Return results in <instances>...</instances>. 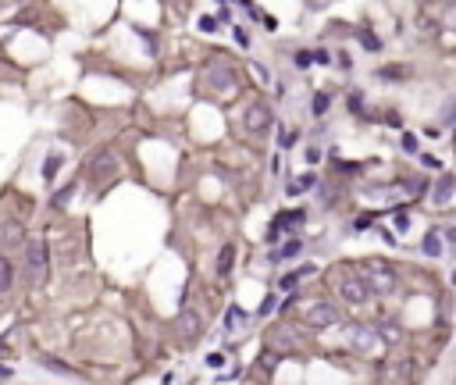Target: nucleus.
<instances>
[{"instance_id":"obj_34","label":"nucleus","mask_w":456,"mask_h":385,"mask_svg":"<svg viewBox=\"0 0 456 385\" xmlns=\"http://www.w3.org/2000/svg\"><path fill=\"white\" fill-rule=\"evenodd\" d=\"M0 378H11V368H0Z\"/></svg>"},{"instance_id":"obj_6","label":"nucleus","mask_w":456,"mask_h":385,"mask_svg":"<svg viewBox=\"0 0 456 385\" xmlns=\"http://www.w3.org/2000/svg\"><path fill=\"white\" fill-rule=\"evenodd\" d=\"M303 218H306V211H282L278 218H275V225L267 229V239H278L282 232H289V229H296V225H303Z\"/></svg>"},{"instance_id":"obj_5","label":"nucleus","mask_w":456,"mask_h":385,"mask_svg":"<svg viewBox=\"0 0 456 385\" xmlns=\"http://www.w3.org/2000/svg\"><path fill=\"white\" fill-rule=\"evenodd\" d=\"M303 321L310 328H331V325H339V307H331V303H306L303 307Z\"/></svg>"},{"instance_id":"obj_10","label":"nucleus","mask_w":456,"mask_h":385,"mask_svg":"<svg viewBox=\"0 0 456 385\" xmlns=\"http://www.w3.org/2000/svg\"><path fill=\"white\" fill-rule=\"evenodd\" d=\"M424 253H428V257H442V253H446V246H442V232L439 229H428V235H424Z\"/></svg>"},{"instance_id":"obj_1","label":"nucleus","mask_w":456,"mask_h":385,"mask_svg":"<svg viewBox=\"0 0 456 385\" xmlns=\"http://www.w3.org/2000/svg\"><path fill=\"white\" fill-rule=\"evenodd\" d=\"M364 286H367V293H375V296H392L396 289H399V275H396V268L388 264V260H381V257H375V260H367L364 264Z\"/></svg>"},{"instance_id":"obj_14","label":"nucleus","mask_w":456,"mask_h":385,"mask_svg":"<svg viewBox=\"0 0 456 385\" xmlns=\"http://www.w3.org/2000/svg\"><path fill=\"white\" fill-rule=\"evenodd\" d=\"M182 332H185L189 339H196V335H200V321H196V314H193V310H185V314H182Z\"/></svg>"},{"instance_id":"obj_3","label":"nucleus","mask_w":456,"mask_h":385,"mask_svg":"<svg viewBox=\"0 0 456 385\" xmlns=\"http://www.w3.org/2000/svg\"><path fill=\"white\" fill-rule=\"evenodd\" d=\"M47 264H50V250H47V242H43V239L25 242V271H29V278H32L36 286L47 282Z\"/></svg>"},{"instance_id":"obj_32","label":"nucleus","mask_w":456,"mask_h":385,"mask_svg":"<svg viewBox=\"0 0 456 385\" xmlns=\"http://www.w3.org/2000/svg\"><path fill=\"white\" fill-rule=\"evenodd\" d=\"M207 364H211V368H221V364H225V357H221V353H211V357H207Z\"/></svg>"},{"instance_id":"obj_18","label":"nucleus","mask_w":456,"mask_h":385,"mask_svg":"<svg viewBox=\"0 0 456 385\" xmlns=\"http://www.w3.org/2000/svg\"><path fill=\"white\" fill-rule=\"evenodd\" d=\"M371 339H375V332H371V328H357V332H353V346H357V350H367V346H371Z\"/></svg>"},{"instance_id":"obj_33","label":"nucleus","mask_w":456,"mask_h":385,"mask_svg":"<svg viewBox=\"0 0 456 385\" xmlns=\"http://www.w3.org/2000/svg\"><path fill=\"white\" fill-rule=\"evenodd\" d=\"M306 160H310V164H317V160H321V150H317V147H310V150H306Z\"/></svg>"},{"instance_id":"obj_17","label":"nucleus","mask_w":456,"mask_h":385,"mask_svg":"<svg viewBox=\"0 0 456 385\" xmlns=\"http://www.w3.org/2000/svg\"><path fill=\"white\" fill-rule=\"evenodd\" d=\"M314 182H317V178H314V171H306V175H300V178L289 186V193H293V196H300V193H303V189H310Z\"/></svg>"},{"instance_id":"obj_2","label":"nucleus","mask_w":456,"mask_h":385,"mask_svg":"<svg viewBox=\"0 0 456 385\" xmlns=\"http://www.w3.org/2000/svg\"><path fill=\"white\" fill-rule=\"evenodd\" d=\"M331 286L339 289L342 303H349V307H364V303L371 300V293H367L364 278H360L353 268H335V271H331Z\"/></svg>"},{"instance_id":"obj_35","label":"nucleus","mask_w":456,"mask_h":385,"mask_svg":"<svg viewBox=\"0 0 456 385\" xmlns=\"http://www.w3.org/2000/svg\"><path fill=\"white\" fill-rule=\"evenodd\" d=\"M0 353H7V346H4V342H0Z\"/></svg>"},{"instance_id":"obj_27","label":"nucleus","mask_w":456,"mask_h":385,"mask_svg":"<svg viewBox=\"0 0 456 385\" xmlns=\"http://www.w3.org/2000/svg\"><path fill=\"white\" fill-rule=\"evenodd\" d=\"M271 310H275V296H264V303L257 307V314L264 317V314H271Z\"/></svg>"},{"instance_id":"obj_21","label":"nucleus","mask_w":456,"mask_h":385,"mask_svg":"<svg viewBox=\"0 0 456 385\" xmlns=\"http://www.w3.org/2000/svg\"><path fill=\"white\" fill-rule=\"evenodd\" d=\"M403 150L406 154H417V136L413 132H403Z\"/></svg>"},{"instance_id":"obj_4","label":"nucleus","mask_w":456,"mask_h":385,"mask_svg":"<svg viewBox=\"0 0 456 385\" xmlns=\"http://www.w3.org/2000/svg\"><path fill=\"white\" fill-rule=\"evenodd\" d=\"M242 125H246V132L250 136H267L271 129H275V111L264 104V100H257V104H250L246 107V118H242Z\"/></svg>"},{"instance_id":"obj_15","label":"nucleus","mask_w":456,"mask_h":385,"mask_svg":"<svg viewBox=\"0 0 456 385\" xmlns=\"http://www.w3.org/2000/svg\"><path fill=\"white\" fill-rule=\"evenodd\" d=\"M403 75H406L403 65H385V68H378V78H385V82H399Z\"/></svg>"},{"instance_id":"obj_22","label":"nucleus","mask_w":456,"mask_h":385,"mask_svg":"<svg viewBox=\"0 0 456 385\" xmlns=\"http://www.w3.org/2000/svg\"><path fill=\"white\" fill-rule=\"evenodd\" d=\"M392 225H396L399 232H406L410 229V214H406V211H396V221H392Z\"/></svg>"},{"instance_id":"obj_11","label":"nucleus","mask_w":456,"mask_h":385,"mask_svg":"<svg viewBox=\"0 0 456 385\" xmlns=\"http://www.w3.org/2000/svg\"><path fill=\"white\" fill-rule=\"evenodd\" d=\"M11 286H14V264L7 253H0V293H7Z\"/></svg>"},{"instance_id":"obj_19","label":"nucleus","mask_w":456,"mask_h":385,"mask_svg":"<svg viewBox=\"0 0 456 385\" xmlns=\"http://www.w3.org/2000/svg\"><path fill=\"white\" fill-rule=\"evenodd\" d=\"M57 168H61V157H57V154H50V157H47V164H43V178H47V182H54Z\"/></svg>"},{"instance_id":"obj_25","label":"nucleus","mask_w":456,"mask_h":385,"mask_svg":"<svg viewBox=\"0 0 456 385\" xmlns=\"http://www.w3.org/2000/svg\"><path fill=\"white\" fill-rule=\"evenodd\" d=\"M200 29H203V32H214V29H218V18L203 14V18H200Z\"/></svg>"},{"instance_id":"obj_20","label":"nucleus","mask_w":456,"mask_h":385,"mask_svg":"<svg viewBox=\"0 0 456 385\" xmlns=\"http://www.w3.org/2000/svg\"><path fill=\"white\" fill-rule=\"evenodd\" d=\"M360 43H364L371 54H375V50H381V39L375 36V32H367V29H360Z\"/></svg>"},{"instance_id":"obj_7","label":"nucleus","mask_w":456,"mask_h":385,"mask_svg":"<svg viewBox=\"0 0 456 385\" xmlns=\"http://www.w3.org/2000/svg\"><path fill=\"white\" fill-rule=\"evenodd\" d=\"M453 189H456V178L449 171H442L439 182H435V204H439V207H449V204H453Z\"/></svg>"},{"instance_id":"obj_13","label":"nucleus","mask_w":456,"mask_h":385,"mask_svg":"<svg viewBox=\"0 0 456 385\" xmlns=\"http://www.w3.org/2000/svg\"><path fill=\"white\" fill-rule=\"evenodd\" d=\"M296 139H300V132H296V129H285V125L278 129V147H282V150H293V147H296Z\"/></svg>"},{"instance_id":"obj_26","label":"nucleus","mask_w":456,"mask_h":385,"mask_svg":"<svg viewBox=\"0 0 456 385\" xmlns=\"http://www.w3.org/2000/svg\"><path fill=\"white\" fill-rule=\"evenodd\" d=\"M47 368H50V371H68V375H75L68 364H61V360H54V357H47Z\"/></svg>"},{"instance_id":"obj_8","label":"nucleus","mask_w":456,"mask_h":385,"mask_svg":"<svg viewBox=\"0 0 456 385\" xmlns=\"http://www.w3.org/2000/svg\"><path fill=\"white\" fill-rule=\"evenodd\" d=\"M235 253H239V250H235L232 242L221 246V253H218V278H228V275H232V268H235Z\"/></svg>"},{"instance_id":"obj_16","label":"nucleus","mask_w":456,"mask_h":385,"mask_svg":"<svg viewBox=\"0 0 456 385\" xmlns=\"http://www.w3.org/2000/svg\"><path fill=\"white\" fill-rule=\"evenodd\" d=\"M300 278H303V271H289L285 278H278V293H293L300 286Z\"/></svg>"},{"instance_id":"obj_30","label":"nucleus","mask_w":456,"mask_h":385,"mask_svg":"<svg viewBox=\"0 0 456 385\" xmlns=\"http://www.w3.org/2000/svg\"><path fill=\"white\" fill-rule=\"evenodd\" d=\"M296 68H310V50H300L296 54Z\"/></svg>"},{"instance_id":"obj_31","label":"nucleus","mask_w":456,"mask_h":385,"mask_svg":"<svg viewBox=\"0 0 456 385\" xmlns=\"http://www.w3.org/2000/svg\"><path fill=\"white\" fill-rule=\"evenodd\" d=\"M349 111H353V114H360V93H353V96H349Z\"/></svg>"},{"instance_id":"obj_29","label":"nucleus","mask_w":456,"mask_h":385,"mask_svg":"<svg viewBox=\"0 0 456 385\" xmlns=\"http://www.w3.org/2000/svg\"><path fill=\"white\" fill-rule=\"evenodd\" d=\"M335 171H346V175H353V171H360V168H357L353 160H339V164H335Z\"/></svg>"},{"instance_id":"obj_28","label":"nucleus","mask_w":456,"mask_h":385,"mask_svg":"<svg viewBox=\"0 0 456 385\" xmlns=\"http://www.w3.org/2000/svg\"><path fill=\"white\" fill-rule=\"evenodd\" d=\"M310 61H317V65H328V61H331V54H328V50H314V54H310Z\"/></svg>"},{"instance_id":"obj_9","label":"nucleus","mask_w":456,"mask_h":385,"mask_svg":"<svg viewBox=\"0 0 456 385\" xmlns=\"http://www.w3.org/2000/svg\"><path fill=\"white\" fill-rule=\"evenodd\" d=\"M300 253H303V242H300V239H285V242L271 253V260H296Z\"/></svg>"},{"instance_id":"obj_12","label":"nucleus","mask_w":456,"mask_h":385,"mask_svg":"<svg viewBox=\"0 0 456 385\" xmlns=\"http://www.w3.org/2000/svg\"><path fill=\"white\" fill-rule=\"evenodd\" d=\"M328 107H331V93L317 89V93H314V100H310V111H314V118H324V114H328Z\"/></svg>"},{"instance_id":"obj_23","label":"nucleus","mask_w":456,"mask_h":385,"mask_svg":"<svg viewBox=\"0 0 456 385\" xmlns=\"http://www.w3.org/2000/svg\"><path fill=\"white\" fill-rule=\"evenodd\" d=\"M421 164H424V168H431V171H442V160H439V157H431V154L421 157Z\"/></svg>"},{"instance_id":"obj_24","label":"nucleus","mask_w":456,"mask_h":385,"mask_svg":"<svg viewBox=\"0 0 456 385\" xmlns=\"http://www.w3.org/2000/svg\"><path fill=\"white\" fill-rule=\"evenodd\" d=\"M371 225H375V214H360L353 229H357V232H364V229H371Z\"/></svg>"}]
</instances>
